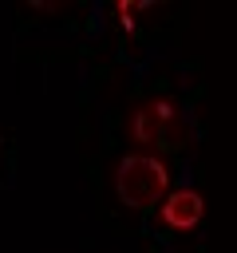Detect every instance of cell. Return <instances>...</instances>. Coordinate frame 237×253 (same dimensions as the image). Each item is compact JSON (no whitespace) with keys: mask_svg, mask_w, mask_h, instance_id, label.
<instances>
[{"mask_svg":"<svg viewBox=\"0 0 237 253\" xmlns=\"http://www.w3.org/2000/svg\"><path fill=\"white\" fill-rule=\"evenodd\" d=\"M170 182V170L162 158H150V154H126L118 158V170H115V190L126 206H154L158 194L166 190Z\"/></svg>","mask_w":237,"mask_h":253,"instance_id":"obj_1","label":"cell"},{"mask_svg":"<svg viewBox=\"0 0 237 253\" xmlns=\"http://www.w3.org/2000/svg\"><path fill=\"white\" fill-rule=\"evenodd\" d=\"M201 210H205V202L198 190H170L162 202V221L174 229H194L201 221Z\"/></svg>","mask_w":237,"mask_h":253,"instance_id":"obj_2","label":"cell"},{"mask_svg":"<svg viewBox=\"0 0 237 253\" xmlns=\"http://www.w3.org/2000/svg\"><path fill=\"white\" fill-rule=\"evenodd\" d=\"M170 115V107L166 103H146V107H138L134 111V138L138 142H158L162 138V119Z\"/></svg>","mask_w":237,"mask_h":253,"instance_id":"obj_3","label":"cell"}]
</instances>
